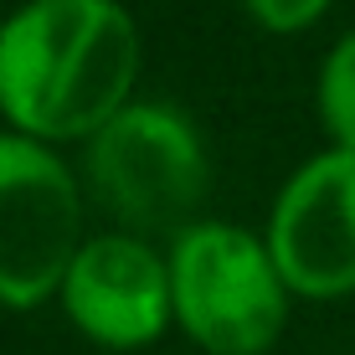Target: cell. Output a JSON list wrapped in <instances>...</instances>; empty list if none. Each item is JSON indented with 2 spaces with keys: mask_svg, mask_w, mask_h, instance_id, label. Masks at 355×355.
Wrapping results in <instances>:
<instances>
[{
  "mask_svg": "<svg viewBox=\"0 0 355 355\" xmlns=\"http://www.w3.org/2000/svg\"><path fill=\"white\" fill-rule=\"evenodd\" d=\"M175 329L206 355H268L288 324L293 293L258 232L191 222L170 237Z\"/></svg>",
  "mask_w": 355,
  "mask_h": 355,
  "instance_id": "3957f363",
  "label": "cell"
},
{
  "mask_svg": "<svg viewBox=\"0 0 355 355\" xmlns=\"http://www.w3.org/2000/svg\"><path fill=\"white\" fill-rule=\"evenodd\" d=\"M293 299L335 304L355 293V150L329 144L273 196L263 232Z\"/></svg>",
  "mask_w": 355,
  "mask_h": 355,
  "instance_id": "5b68a950",
  "label": "cell"
},
{
  "mask_svg": "<svg viewBox=\"0 0 355 355\" xmlns=\"http://www.w3.org/2000/svg\"><path fill=\"white\" fill-rule=\"evenodd\" d=\"M314 108H320V129L329 144L355 150V31H345L320 62L314 83Z\"/></svg>",
  "mask_w": 355,
  "mask_h": 355,
  "instance_id": "52a82bcc",
  "label": "cell"
},
{
  "mask_svg": "<svg viewBox=\"0 0 355 355\" xmlns=\"http://www.w3.org/2000/svg\"><path fill=\"white\" fill-rule=\"evenodd\" d=\"M83 237V175L57 144L0 129V309L52 304Z\"/></svg>",
  "mask_w": 355,
  "mask_h": 355,
  "instance_id": "277c9868",
  "label": "cell"
},
{
  "mask_svg": "<svg viewBox=\"0 0 355 355\" xmlns=\"http://www.w3.org/2000/svg\"><path fill=\"white\" fill-rule=\"evenodd\" d=\"M67 324L98 350H144L175 329V293H170V258L139 232H93L62 278Z\"/></svg>",
  "mask_w": 355,
  "mask_h": 355,
  "instance_id": "8992f818",
  "label": "cell"
},
{
  "mask_svg": "<svg viewBox=\"0 0 355 355\" xmlns=\"http://www.w3.org/2000/svg\"><path fill=\"white\" fill-rule=\"evenodd\" d=\"M83 191L124 232L175 237L201 222L211 160L186 108L165 98H134L93 139H83Z\"/></svg>",
  "mask_w": 355,
  "mask_h": 355,
  "instance_id": "7a4b0ae2",
  "label": "cell"
},
{
  "mask_svg": "<svg viewBox=\"0 0 355 355\" xmlns=\"http://www.w3.org/2000/svg\"><path fill=\"white\" fill-rule=\"evenodd\" d=\"M144 36L119 0H21L0 21V119L42 144L93 139L134 103Z\"/></svg>",
  "mask_w": 355,
  "mask_h": 355,
  "instance_id": "6da1fadb",
  "label": "cell"
},
{
  "mask_svg": "<svg viewBox=\"0 0 355 355\" xmlns=\"http://www.w3.org/2000/svg\"><path fill=\"white\" fill-rule=\"evenodd\" d=\"M329 6H335V0H242V10H248L268 36H299V31H309Z\"/></svg>",
  "mask_w": 355,
  "mask_h": 355,
  "instance_id": "ba28073f",
  "label": "cell"
}]
</instances>
